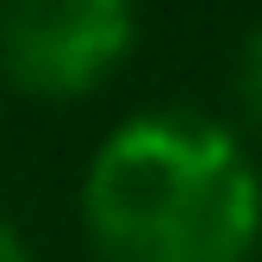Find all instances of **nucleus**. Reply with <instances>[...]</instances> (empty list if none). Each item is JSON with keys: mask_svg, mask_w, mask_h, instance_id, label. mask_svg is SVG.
Segmentation results:
<instances>
[{"mask_svg": "<svg viewBox=\"0 0 262 262\" xmlns=\"http://www.w3.org/2000/svg\"><path fill=\"white\" fill-rule=\"evenodd\" d=\"M81 219L106 262H250L262 175L231 125L193 106H144L88 156Z\"/></svg>", "mask_w": 262, "mask_h": 262, "instance_id": "f257e3e1", "label": "nucleus"}, {"mask_svg": "<svg viewBox=\"0 0 262 262\" xmlns=\"http://www.w3.org/2000/svg\"><path fill=\"white\" fill-rule=\"evenodd\" d=\"M138 44V0H0V69L38 100L100 88Z\"/></svg>", "mask_w": 262, "mask_h": 262, "instance_id": "f03ea898", "label": "nucleus"}, {"mask_svg": "<svg viewBox=\"0 0 262 262\" xmlns=\"http://www.w3.org/2000/svg\"><path fill=\"white\" fill-rule=\"evenodd\" d=\"M237 94H244V113L262 125V25L244 38V50H237Z\"/></svg>", "mask_w": 262, "mask_h": 262, "instance_id": "7ed1b4c3", "label": "nucleus"}, {"mask_svg": "<svg viewBox=\"0 0 262 262\" xmlns=\"http://www.w3.org/2000/svg\"><path fill=\"white\" fill-rule=\"evenodd\" d=\"M0 262H38V256H31V244H25V231H19L7 212H0Z\"/></svg>", "mask_w": 262, "mask_h": 262, "instance_id": "20e7f679", "label": "nucleus"}]
</instances>
